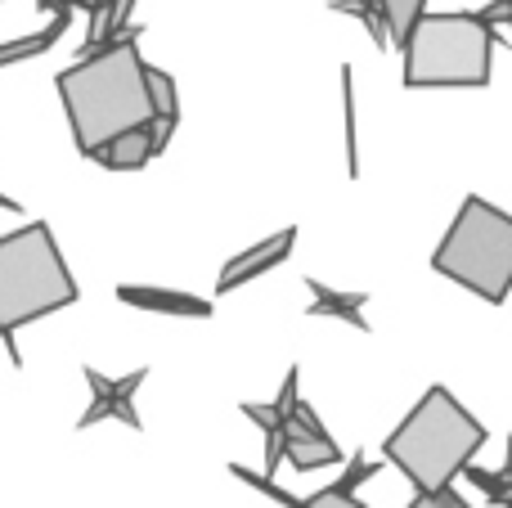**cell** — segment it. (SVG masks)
<instances>
[{"label":"cell","instance_id":"10","mask_svg":"<svg viewBox=\"0 0 512 508\" xmlns=\"http://www.w3.org/2000/svg\"><path fill=\"white\" fill-rule=\"evenodd\" d=\"M149 90H153V140H158V153L167 149L171 131L180 122V95H176V77L162 68H149Z\"/></svg>","mask_w":512,"mask_h":508},{"label":"cell","instance_id":"23","mask_svg":"<svg viewBox=\"0 0 512 508\" xmlns=\"http://www.w3.org/2000/svg\"><path fill=\"white\" fill-rule=\"evenodd\" d=\"M283 446H288V437H283V428L265 432V473H274V468H279V459H283Z\"/></svg>","mask_w":512,"mask_h":508},{"label":"cell","instance_id":"5","mask_svg":"<svg viewBox=\"0 0 512 508\" xmlns=\"http://www.w3.org/2000/svg\"><path fill=\"white\" fill-rule=\"evenodd\" d=\"M405 50V86L441 90V86H490V54H495V27L481 14H418Z\"/></svg>","mask_w":512,"mask_h":508},{"label":"cell","instance_id":"6","mask_svg":"<svg viewBox=\"0 0 512 508\" xmlns=\"http://www.w3.org/2000/svg\"><path fill=\"white\" fill-rule=\"evenodd\" d=\"M292 243H297V230H279V234H270V239H261L256 248H248V252H239V257L230 261V266L221 270V293H234L239 284H248V279H256V275H265V270H274L279 261H288V252H292Z\"/></svg>","mask_w":512,"mask_h":508},{"label":"cell","instance_id":"7","mask_svg":"<svg viewBox=\"0 0 512 508\" xmlns=\"http://www.w3.org/2000/svg\"><path fill=\"white\" fill-rule=\"evenodd\" d=\"M117 297H122L126 306H140V311H158V315H194V320L212 315V302H203V297H194V293H180V288L122 284V288H117Z\"/></svg>","mask_w":512,"mask_h":508},{"label":"cell","instance_id":"18","mask_svg":"<svg viewBox=\"0 0 512 508\" xmlns=\"http://www.w3.org/2000/svg\"><path fill=\"white\" fill-rule=\"evenodd\" d=\"M468 482L472 486H477V491H486L490 495V500H504V495H508V486H512V473H508V468H499V473H490V468H472L468 464Z\"/></svg>","mask_w":512,"mask_h":508},{"label":"cell","instance_id":"16","mask_svg":"<svg viewBox=\"0 0 512 508\" xmlns=\"http://www.w3.org/2000/svg\"><path fill=\"white\" fill-rule=\"evenodd\" d=\"M301 508H364V504L355 500V491L342 482V477H337L333 486H324V491H315L310 500H301Z\"/></svg>","mask_w":512,"mask_h":508},{"label":"cell","instance_id":"8","mask_svg":"<svg viewBox=\"0 0 512 508\" xmlns=\"http://www.w3.org/2000/svg\"><path fill=\"white\" fill-rule=\"evenodd\" d=\"M283 437H288L283 455H288V464L297 468V473H315V468H328L342 459L333 437H315V432H306L297 419H283Z\"/></svg>","mask_w":512,"mask_h":508},{"label":"cell","instance_id":"11","mask_svg":"<svg viewBox=\"0 0 512 508\" xmlns=\"http://www.w3.org/2000/svg\"><path fill=\"white\" fill-rule=\"evenodd\" d=\"M306 288L315 293V302H310V315H337V320H346L351 329L369 333V324H364V302H369V293H333V288H324L319 279H306Z\"/></svg>","mask_w":512,"mask_h":508},{"label":"cell","instance_id":"12","mask_svg":"<svg viewBox=\"0 0 512 508\" xmlns=\"http://www.w3.org/2000/svg\"><path fill=\"white\" fill-rule=\"evenodd\" d=\"M63 27H68V14H54L50 27H41V32H32V36H23V41L0 45V63H18V59H32V54H45V50H50V45L63 36Z\"/></svg>","mask_w":512,"mask_h":508},{"label":"cell","instance_id":"9","mask_svg":"<svg viewBox=\"0 0 512 508\" xmlns=\"http://www.w3.org/2000/svg\"><path fill=\"white\" fill-rule=\"evenodd\" d=\"M149 158H158V140H153V126H135V131H122L117 140L104 144L99 162L108 171H140Z\"/></svg>","mask_w":512,"mask_h":508},{"label":"cell","instance_id":"26","mask_svg":"<svg viewBox=\"0 0 512 508\" xmlns=\"http://www.w3.org/2000/svg\"><path fill=\"white\" fill-rule=\"evenodd\" d=\"M508 27H512V23H508Z\"/></svg>","mask_w":512,"mask_h":508},{"label":"cell","instance_id":"22","mask_svg":"<svg viewBox=\"0 0 512 508\" xmlns=\"http://www.w3.org/2000/svg\"><path fill=\"white\" fill-rule=\"evenodd\" d=\"M297 383H301V374H297V369H288V378H283L279 396H274V410H279L283 419H288V414L297 410V401H301V396H297Z\"/></svg>","mask_w":512,"mask_h":508},{"label":"cell","instance_id":"17","mask_svg":"<svg viewBox=\"0 0 512 508\" xmlns=\"http://www.w3.org/2000/svg\"><path fill=\"white\" fill-rule=\"evenodd\" d=\"M113 5H117V0H90L86 50H99V45H108V23H113Z\"/></svg>","mask_w":512,"mask_h":508},{"label":"cell","instance_id":"21","mask_svg":"<svg viewBox=\"0 0 512 508\" xmlns=\"http://www.w3.org/2000/svg\"><path fill=\"white\" fill-rule=\"evenodd\" d=\"M243 414L256 423L261 432H274V428H283V414L274 410V401L270 405H252V401H243Z\"/></svg>","mask_w":512,"mask_h":508},{"label":"cell","instance_id":"2","mask_svg":"<svg viewBox=\"0 0 512 508\" xmlns=\"http://www.w3.org/2000/svg\"><path fill=\"white\" fill-rule=\"evenodd\" d=\"M481 446L486 428L454 401L450 387H427L423 401L396 423L382 455L414 482V491H445L459 473H468Z\"/></svg>","mask_w":512,"mask_h":508},{"label":"cell","instance_id":"24","mask_svg":"<svg viewBox=\"0 0 512 508\" xmlns=\"http://www.w3.org/2000/svg\"><path fill=\"white\" fill-rule=\"evenodd\" d=\"M481 18H486L490 27L512 23V0H490V5H481Z\"/></svg>","mask_w":512,"mask_h":508},{"label":"cell","instance_id":"1","mask_svg":"<svg viewBox=\"0 0 512 508\" xmlns=\"http://www.w3.org/2000/svg\"><path fill=\"white\" fill-rule=\"evenodd\" d=\"M63 99V113L72 126V144L86 158H99L108 140L135 126H153V90L149 63L140 59L135 36H113L108 45L90 50L81 63L63 68L54 77Z\"/></svg>","mask_w":512,"mask_h":508},{"label":"cell","instance_id":"25","mask_svg":"<svg viewBox=\"0 0 512 508\" xmlns=\"http://www.w3.org/2000/svg\"><path fill=\"white\" fill-rule=\"evenodd\" d=\"M508 473H512V437H508Z\"/></svg>","mask_w":512,"mask_h":508},{"label":"cell","instance_id":"15","mask_svg":"<svg viewBox=\"0 0 512 508\" xmlns=\"http://www.w3.org/2000/svg\"><path fill=\"white\" fill-rule=\"evenodd\" d=\"M342 99H346V167L360 176V149H355V90H351V68H342Z\"/></svg>","mask_w":512,"mask_h":508},{"label":"cell","instance_id":"20","mask_svg":"<svg viewBox=\"0 0 512 508\" xmlns=\"http://www.w3.org/2000/svg\"><path fill=\"white\" fill-rule=\"evenodd\" d=\"M409 508H472V504L463 500V495L454 491V486H445V491H418Z\"/></svg>","mask_w":512,"mask_h":508},{"label":"cell","instance_id":"13","mask_svg":"<svg viewBox=\"0 0 512 508\" xmlns=\"http://www.w3.org/2000/svg\"><path fill=\"white\" fill-rule=\"evenodd\" d=\"M149 378V369H131L126 378H113V419H122L126 428H140V410H135V392Z\"/></svg>","mask_w":512,"mask_h":508},{"label":"cell","instance_id":"14","mask_svg":"<svg viewBox=\"0 0 512 508\" xmlns=\"http://www.w3.org/2000/svg\"><path fill=\"white\" fill-rule=\"evenodd\" d=\"M382 14H387V27H391V45H400L409 36V27L418 23V14L427 9V0H378Z\"/></svg>","mask_w":512,"mask_h":508},{"label":"cell","instance_id":"19","mask_svg":"<svg viewBox=\"0 0 512 508\" xmlns=\"http://www.w3.org/2000/svg\"><path fill=\"white\" fill-rule=\"evenodd\" d=\"M230 473H234V477H239V482H248V486H256V491H265V495H270V500H279L283 508H301V500H297V495H288V491H283V486H274V482H270V477L252 473V468H243V464H230Z\"/></svg>","mask_w":512,"mask_h":508},{"label":"cell","instance_id":"3","mask_svg":"<svg viewBox=\"0 0 512 508\" xmlns=\"http://www.w3.org/2000/svg\"><path fill=\"white\" fill-rule=\"evenodd\" d=\"M77 297V279H72L50 225L32 221L14 234H0V338L9 342L14 365L23 360L14 347V333L45 315L68 311Z\"/></svg>","mask_w":512,"mask_h":508},{"label":"cell","instance_id":"4","mask_svg":"<svg viewBox=\"0 0 512 508\" xmlns=\"http://www.w3.org/2000/svg\"><path fill=\"white\" fill-rule=\"evenodd\" d=\"M432 270L477 293L481 302L504 306L512 293V216L481 194H468L445 239L436 243Z\"/></svg>","mask_w":512,"mask_h":508}]
</instances>
